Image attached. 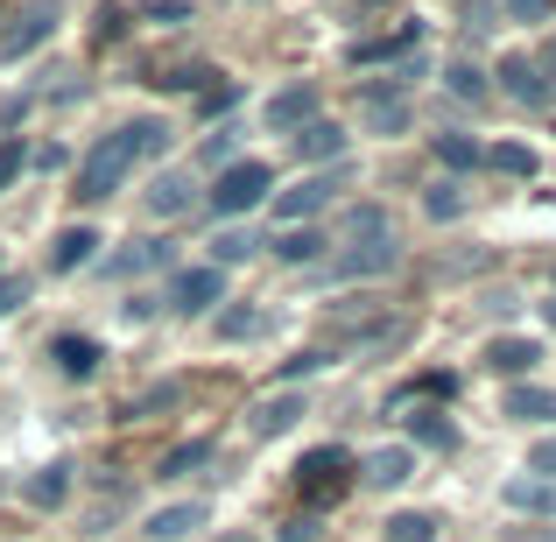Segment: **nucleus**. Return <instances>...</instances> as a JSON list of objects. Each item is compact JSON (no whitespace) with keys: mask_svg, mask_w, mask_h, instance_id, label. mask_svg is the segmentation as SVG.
I'll list each match as a JSON object with an SVG mask.
<instances>
[{"mask_svg":"<svg viewBox=\"0 0 556 542\" xmlns=\"http://www.w3.org/2000/svg\"><path fill=\"white\" fill-rule=\"evenodd\" d=\"M149 268H169V240H127L121 254H106V275H113V282L149 275Z\"/></svg>","mask_w":556,"mask_h":542,"instance_id":"nucleus-16","label":"nucleus"},{"mask_svg":"<svg viewBox=\"0 0 556 542\" xmlns=\"http://www.w3.org/2000/svg\"><path fill=\"white\" fill-rule=\"evenodd\" d=\"M501 416H515V423H556V388H535V380H521V388L501 394Z\"/></svg>","mask_w":556,"mask_h":542,"instance_id":"nucleus-17","label":"nucleus"},{"mask_svg":"<svg viewBox=\"0 0 556 542\" xmlns=\"http://www.w3.org/2000/svg\"><path fill=\"white\" fill-rule=\"evenodd\" d=\"M204 529V501H177V507H155L149 521H141V535L149 542H184Z\"/></svg>","mask_w":556,"mask_h":542,"instance_id":"nucleus-13","label":"nucleus"},{"mask_svg":"<svg viewBox=\"0 0 556 542\" xmlns=\"http://www.w3.org/2000/svg\"><path fill=\"white\" fill-rule=\"evenodd\" d=\"M416 36H422V28H416V22H402V28H388V36L353 42L345 56H353V64H388V56H408V50H416Z\"/></svg>","mask_w":556,"mask_h":542,"instance_id":"nucleus-19","label":"nucleus"},{"mask_svg":"<svg viewBox=\"0 0 556 542\" xmlns=\"http://www.w3.org/2000/svg\"><path fill=\"white\" fill-rule=\"evenodd\" d=\"M218 542H261L254 529H232V535H218Z\"/></svg>","mask_w":556,"mask_h":542,"instance_id":"nucleus-43","label":"nucleus"},{"mask_svg":"<svg viewBox=\"0 0 556 542\" xmlns=\"http://www.w3.org/2000/svg\"><path fill=\"white\" fill-rule=\"evenodd\" d=\"M303 416H311V408H303V394L282 388V394H261V402L247 408V430H254V437H289Z\"/></svg>","mask_w":556,"mask_h":542,"instance_id":"nucleus-12","label":"nucleus"},{"mask_svg":"<svg viewBox=\"0 0 556 542\" xmlns=\"http://www.w3.org/2000/svg\"><path fill=\"white\" fill-rule=\"evenodd\" d=\"M515 542H556V535H521V529H515Z\"/></svg>","mask_w":556,"mask_h":542,"instance_id":"nucleus-44","label":"nucleus"},{"mask_svg":"<svg viewBox=\"0 0 556 542\" xmlns=\"http://www.w3.org/2000/svg\"><path fill=\"white\" fill-rule=\"evenodd\" d=\"M402 268V240L394 232H374V240H345V254H331V282H374V275Z\"/></svg>","mask_w":556,"mask_h":542,"instance_id":"nucleus-3","label":"nucleus"},{"mask_svg":"<svg viewBox=\"0 0 556 542\" xmlns=\"http://www.w3.org/2000/svg\"><path fill=\"white\" fill-rule=\"evenodd\" d=\"M22 169H28V141H0V190H14V177H22Z\"/></svg>","mask_w":556,"mask_h":542,"instance_id":"nucleus-34","label":"nucleus"},{"mask_svg":"<svg viewBox=\"0 0 556 542\" xmlns=\"http://www.w3.org/2000/svg\"><path fill=\"white\" fill-rule=\"evenodd\" d=\"M317 106H325V92H317L311 78H296V85H282V92L261 106V121H268V135H303V127L317 121Z\"/></svg>","mask_w":556,"mask_h":542,"instance_id":"nucleus-9","label":"nucleus"},{"mask_svg":"<svg viewBox=\"0 0 556 542\" xmlns=\"http://www.w3.org/2000/svg\"><path fill=\"white\" fill-rule=\"evenodd\" d=\"M50 360L64 366L71 380H85V374H99V360H106V353H99L92 339H78V331H64V339H50Z\"/></svg>","mask_w":556,"mask_h":542,"instance_id":"nucleus-21","label":"nucleus"},{"mask_svg":"<svg viewBox=\"0 0 556 542\" xmlns=\"http://www.w3.org/2000/svg\"><path fill=\"white\" fill-rule=\"evenodd\" d=\"M226 155H232V135H226V127H218V141H204V163L218 169V163H226Z\"/></svg>","mask_w":556,"mask_h":542,"instance_id":"nucleus-41","label":"nucleus"},{"mask_svg":"<svg viewBox=\"0 0 556 542\" xmlns=\"http://www.w3.org/2000/svg\"><path fill=\"white\" fill-rule=\"evenodd\" d=\"M275 261H289V268H311V261H317V247H325V240H317V232L311 226H289V232H275Z\"/></svg>","mask_w":556,"mask_h":542,"instance_id":"nucleus-26","label":"nucleus"},{"mask_svg":"<svg viewBox=\"0 0 556 542\" xmlns=\"http://www.w3.org/2000/svg\"><path fill=\"white\" fill-rule=\"evenodd\" d=\"M416 479V451L408 444H380L359 458V487H374V493H394V487H408Z\"/></svg>","mask_w":556,"mask_h":542,"instance_id":"nucleus-11","label":"nucleus"},{"mask_svg":"<svg viewBox=\"0 0 556 542\" xmlns=\"http://www.w3.org/2000/svg\"><path fill=\"white\" fill-rule=\"evenodd\" d=\"M261 198H275V177H268V163H226V169H218V190H212V212H218V218H240V212H254Z\"/></svg>","mask_w":556,"mask_h":542,"instance_id":"nucleus-5","label":"nucleus"},{"mask_svg":"<svg viewBox=\"0 0 556 542\" xmlns=\"http://www.w3.org/2000/svg\"><path fill=\"white\" fill-rule=\"evenodd\" d=\"M296 487H303V501H311V515H317V507L345 501V493L359 487V458L345 444H317V451L296 458Z\"/></svg>","mask_w":556,"mask_h":542,"instance_id":"nucleus-2","label":"nucleus"},{"mask_svg":"<svg viewBox=\"0 0 556 542\" xmlns=\"http://www.w3.org/2000/svg\"><path fill=\"white\" fill-rule=\"evenodd\" d=\"M275 542H317V515H296V521H289V529L275 535Z\"/></svg>","mask_w":556,"mask_h":542,"instance_id":"nucleus-40","label":"nucleus"},{"mask_svg":"<svg viewBox=\"0 0 556 542\" xmlns=\"http://www.w3.org/2000/svg\"><path fill=\"white\" fill-rule=\"evenodd\" d=\"M486 163L501 169V177H535V169H543V163H535V149H521V141H501V149H486Z\"/></svg>","mask_w":556,"mask_h":542,"instance_id":"nucleus-30","label":"nucleus"},{"mask_svg":"<svg viewBox=\"0 0 556 542\" xmlns=\"http://www.w3.org/2000/svg\"><path fill=\"white\" fill-rule=\"evenodd\" d=\"M529 479H549L556 487V437H543V444L529 451Z\"/></svg>","mask_w":556,"mask_h":542,"instance_id":"nucleus-38","label":"nucleus"},{"mask_svg":"<svg viewBox=\"0 0 556 542\" xmlns=\"http://www.w3.org/2000/svg\"><path fill=\"white\" fill-rule=\"evenodd\" d=\"M374 232H394V218L380 212V204H353V212H345V240H374Z\"/></svg>","mask_w":556,"mask_h":542,"instance_id":"nucleus-32","label":"nucleus"},{"mask_svg":"<svg viewBox=\"0 0 556 542\" xmlns=\"http://www.w3.org/2000/svg\"><path fill=\"white\" fill-rule=\"evenodd\" d=\"M261 331H268V311H254V303L218 311V339H261Z\"/></svg>","mask_w":556,"mask_h":542,"instance_id":"nucleus-29","label":"nucleus"},{"mask_svg":"<svg viewBox=\"0 0 556 542\" xmlns=\"http://www.w3.org/2000/svg\"><path fill=\"white\" fill-rule=\"evenodd\" d=\"M163 149H169V121H155V113H141V121L113 127V135L78 163V184H71V198H78V204H106L113 190L135 177L141 163H155Z\"/></svg>","mask_w":556,"mask_h":542,"instance_id":"nucleus-1","label":"nucleus"},{"mask_svg":"<svg viewBox=\"0 0 556 542\" xmlns=\"http://www.w3.org/2000/svg\"><path fill=\"white\" fill-rule=\"evenodd\" d=\"M212 458H218V444H212V437H190V444H177V451L163 458V479H190V472H204Z\"/></svg>","mask_w":556,"mask_h":542,"instance_id":"nucleus-25","label":"nucleus"},{"mask_svg":"<svg viewBox=\"0 0 556 542\" xmlns=\"http://www.w3.org/2000/svg\"><path fill=\"white\" fill-rule=\"evenodd\" d=\"M515 515H556V487L549 479H507V493H501Z\"/></svg>","mask_w":556,"mask_h":542,"instance_id":"nucleus-23","label":"nucleus"},{"mask_svg":"<svg viewBox=\"0 0 556 542\" xmlns=\"http://www.w3.org/2000/svg\"><path fill=\"white\" fill-rule=\"evenodd\" d=\"M325 366H331V353H296V360H282V374H275V380L289 388V380H311V374H325Z\"/></svg>","mask_w":556,"mask_h":542,"instance_id":"nucleus-35","label":"nucleus"},{"mask_svg":"<svg viewBox=\"0 0 556 542\" xmlns=\"http://www.w3.org/2000/svg\"><path fill=\"white\" fill-rule=\"evenodd\" d=\"M22 493H28V507H64V501H71V465H64V458H56V465H42V472L28 479Z\"/></svg>","mask_w":556,"mask_h":542,"instance_id":"nucleus-24","label":"nucleus"},{"mask_svg":"<svg viewBox=\"0 0 556 542\" xmlns=\"http://www.w3.org/2000/svg\"><path fill=\"white\" fill-rule=\"evenodd\" d=\"M493 78H501V92L515 99V106H549V99H556V85L543 78V64H535V56H501V71H493Z\"/></svg>","mask_w":556,"mask_h":542,"instance_id":"nucleus-10","label":"nucleus"},{"mask_svg":"<svg viewBox=\"0 0 556 542\" xmlns=\"http://www.w3.org/2000/svg\"><path fill=\"white\" fill-rule=\"evenodd\" d=\"M99 254V232L92 226H64L50 240V275H71V268H85V261Z\"/></svg>","mask_w":556,"mask_h":542,"instance_id":"nucleus-18","label":"nucleus"},{"mask_svg":"<svg viewBox=\"0 0 556 542\" xmlns=\"http://www.w3.org/2000/svg\"><path fill=\"white\" fill-rule=\"evenodd\" d=\"M254 254H261V240H254V232H240V226H226L212 240V268H232V261H254Z\"/></svg>","mask_w":556,"mask_h":542,"instance_id":"nucleus-28","label":"nucleus"},{"mask_svg":"<svg viewBox=\"0 0 556 542\" xmlns=\"http://www.w3.org/2000/svg\"><path fill=\"white\" fill-rule=\"evenodd\" d=\"M408 78H416V64H408L402 78L367 85V92H359V121H367L374 135H408Z\"/></svg>","mask_w":556,"mask_h":542,"instance_id":"nucleus-6","label":"nucleus"},{"mask_svg":"<svg viewBox=\"0 0 556 542\" xmlns=\"http://www.w3.org/2000/svg\"><path fill=\"white\" fill-rule=\"evenodd\" d=\"M507 14H515V22H549L556 14V0H501Z\"/></svg>","mask_w":556,"mask_h":542,"instance_id":"nucleus-39","label":"nucleus"},{"mask_svg":"<svg viewBox=\"0 0 556 542\" xmlns=\"http://www.w3.org/2000/svg\"><path fill=\"white\" fill-rule=\"evenodd\" d=\"M28 289H36L28 275H0V317H14V311H22V303H28Z\"/></svg>","mask_w":556,"mask_h":542,"instance_id":"nucleus-36","label":"nucleus"},{"mask_svg":"<svg viewBox=\"0 0 556 542\" xmlns=\"http://www.w3.org/2000/svg\"><path fill=\"white\" fill-rule=\"evenodd\" d=\"M437 163H451V169H472V163H486V149H479L472 135H437Z\"/></svg>","mask_w":556,"mask_h":542,"instance_id":"nucleus-31","label":"nucleus"},{"mask_svg":"<svg viewBox=\"0 0 556 542\" xmlns=\"http://www.w3.org/2000/svg\"><path fill=\"white\" fill-rule=\"evenodd\" d=\"M50 28H56V0H22V8L8 14V28H0V64H22Z\"/></svg>","mask_w":556,"mask_h":542,"instance_id":"nucleus-7","label":"nucleus"},{"mask_svg":"<svg viewBox=\"0 0 556 542\" xmlns=\"http://www.w3.org/2000/svg\"><path fill=\"white\" fill-rule=\"evenodd\" d=\"M535 360H543V345H535V339H493L486 345V374H507L515 388L535 374Z\"/></svg>","mask_w":556,"mask_h":542,"instance_id":"nucleus-14","label":"nucleus"},{"mask_svg":"<svg viewBox=\"0 0 556 542\" xmlns=\"http://www.w3.org/2000/svg\"><path fill=\"white\" fill-rule=\"evenodd\" d=\"M345 8H353V14H374V8H388V0H345Z\"/></svg>","mask_w":556,"mask_h":542,"instance_id":"nucleus-42","label":"nucleus"},{"mask_svg":"<svg viewBox=\"0 0 556 542\" xmlns=\"http://www.w3.org/2000/svg\"><path fill=\"white\" fill-rule=\"evenodd\" d=\"M190 204H198L190 177H177V169H169V177H155V190H149V212H155V218H184Z\"/></svg>","mask_w":556,"mask_h":542,"instance_id":"nucleus-22","label":"nucleus"},{"mask_svg":"<svg viewBox=\"0 0 556 542\" xmlns=\"http://www.w3.org/2000/svg\"><path fill=\"white\" fill-rule=\"evenodd\" d=\"M402 423H408V437H416V444H430V451H451V444H458V423H451L444 408H430V402H408Z\"/></svg>","mask_w":556,"mask_h":542,"instance_id":"nucleus-15","label":"nucleus"},{"mask_svg":"<svg viewBox=\"0 0 556 542\" xmlns=\"http://www.w3.org/2000/svg\"><path fill=\"white\" fill-rule=\"evenodd\" d=\"M296 149L311 155V163H331V169H339V163H345V127H339V121H311V127L296 135Z\"/></svg>","mask_w":556,"mask_h":542,"instance_id":"nucleus-20","label":"nucleus"},{"mask_svg":"<svg viewBox=\"0 0 556 542\" xmlns=\"http://www.w3.org/2000/svg\"><path fill=\"white\" fill-rule=\"evenodd\" d=\"M169 311L177 317H204L212 311V303H226V268H212V261H204V268H184V275H169Z\"/></svg>","mask_w":556,"mask_h":542,"instance_id":"nucleus-8","label":"nucleus"},{"mask_svg":"<svg viewBox=\"0 0 556 542\" xmlns=\"http://www.w3.org/2000/svg\"><path fill=\"white\" fill-rule=\"evenodd\" d=\"M444 78H451V92H458V99H486V78H479L472 64H451Z\"/></svg>","mask_w":556,"mask_h":542,"instance_id":"nucleus-37","label":"nucleus"},{"mask_svg":"<svg viewBox=\"0 0 556 542\" xmlns=\"http://www.w3.org/2000/svg\"><path fill=\"white\" fill-rule=\"evenodd\" d=\"M543 317H549V325H556V297H549V303H543Z\"/></svg>","mask_w":556,"mask_h":542,"instance_id":"nucleus-45","label":"nucleus"},{"mask_svg":"<svg viewBox=\"0 0 556 542\" xmlns=\"http://www.w3.org/2000/svg\"><path fill=\"white\" fill-rule=\"evenodd\" d=\"M444 535V521L422 515V507H402V515H388V542H437Z\"/></svg>","mask_w":556,"mask_h":542,"instance_id":"nucleus-27","label":"nucleus"},{"mask_svg":"<svg viewBox=\"0 0 556 542\" xmlns=\"http://www.w3.org/2000/svg\"><path fill=\"white\" fill-rule=\"evenodd\" d=\"M422 212L444 226V218H458V212H465V190H458V184H430V190H422Z\"/></svg>","mask_w":556,"mask_h":542,"instance_id":"nucleus-33","label":"nucleus"},{"mask_svg":"<svg viewBox=\"0 0 556 542\" xmlns=\"http://www.w3.org/2000/svg\"><path fill=\"white\" fill-rule=\"evenodd\" d=\"M339 190H345V163H339V169H311L303 184L275 190V218H282V226H311V218L325 212V204L339 198Z\"/></svg>","mask_w":556,"mask_h":542,"instance_id":"nucleus-4","label":"nucleus"}]
</instances>
